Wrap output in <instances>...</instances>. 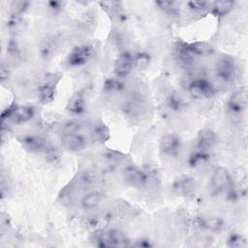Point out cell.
<instances>
[{
    "instance_id": "3957f363",
    "label": "cell",
    "mask_w": 248,
    "mask_h": 248,
    "mask_svg": "<svg viewBox=\"0 0 248 248\" xmlns=\"http://www.w3.org/2000/svg\"><path fill=\"white\" fill-rule=\"evenodd\" d=\"M96 245L99 247H115L128 246V239L123 233L116 230L98 231L93 235Z\"/></svg>"
},
{
    "instance_id": "4316f807",
    "label": "cell",
    "mask_w": 248,
    "mask_h": 248,
    "mask_svg": "<svg viewBox=\"0 0 248 248\" xmlns=\"http://www.w3.org/2000/svg\"><path fill=\"white\" fill-rule=\"evenodd\" d=\"M124 88V84L118 78H108L104 83V89L108 93H118Z\"/></svg>"
},
{
    "instance_id": "7a4b0ae2",
    "label": "cell",
    "mask_w": 248,
    "mask_h": 248,
    "mask_svg": "<svg viewBox=\"0 0 248 248\" xmlns=\"http://www.w3.org/2000/svg\"><path fill=\"white\" fill-rule=\"evenodd\" d=\"M189 95L196 100L209 99L215 95L213 84L204 78H193L187 82Z\"/></svg>"
},
{
    "instance_id": "f546056e",
    "label": "cell",
    "mask_w": 248,
    "mask_h": 248,
    "mask_svg": "<svg viewBox=\"0 0 248 248\" xmlns=\"http://www.w3.org/2000/svg\"><path fill=\"white\" fill-rule=\"evenodd\" d=\"M188 8L195 12H202L204 10L209 9L210 3L208 2H202V1H191L187 3Z\"/></svg>"
},
{
    "instance_id": "6da1fadb",
    "label": "cell",
    "mask_w": 248,
    "mask_h": 248,
    "mask_svg": "<svg viewBox=\"0 0 248 248\" xmlns=\"http://www.w3.org/2000/svg\"><path fill=\"white\" fill-rule=\"evenodd\" d=\"M233 180L230 170L225 167H217L210 177L209 191L212 195H220L227 192L232 185Z\"/></svg>"
},
{
    "instance_id": "8992f818",
    "label": "cell",
    "mask_w": 248,
    "mask_h": 248,
    "mask_svg": "<svg viewBox=\"0 0 248 248\" xmlns=\"http://www.w3.org/2000/svg\"><path fill=\"white\" fill-rule=\"evenodd\" d=\"M216 77L225 83L232 82L236 76V65L234 59L230 55L221 56L215 64Z\"/></svg>"
},
{
    "instance_id": "5b68a950",
    "label": "cell",
    "mask_w": 248,
    "mask_h": 248,
    "mask_svg": "<svg viewBox=\"0 0 248 248\" xmlns=\"http://www.w3.org/2000/svg\"><path fill=\"white\" fill-rule=\"evenodd\" d=\"M94 55V47L90 44H81L75 46L67 56V64L70 67H79L89 62Z\"/></svg>"
},
{
    "instance_id": "2e32d148",
    "label": "cell",
    "mask_w": 248,
    "mask_h": 248,
    "mask_svg": "<svg viewBox=\"0 0 248 248\" xmlns=\"http://www.w3.org/2000/svg\"><path fill=\"white\" fill-rule=\"evenodd\" d=\"M173 188L179 195L184 197H191L195 193L196 182L191 176L182 175L174 181Z\"/></svg>"
},
{
    "instance_id": "9c48e42d",
    "label": "cell",
    "mask_w": 248,
    "mask_h": 248,
    "mask_svg": "<svg viewBox=\"0 0 248 248\" xmlns=\"http://www.w3.org/2000/svg\"><path fill=\"white\" fill-rule=\"evenodd\" d=\"M181 139L173 133H167L160 140L161 152L168 157H176L181 150Z\"/></svg>"
},
{
    "instance_id": "f1b7e54d",
    "label": "cell",
    "mask_w": 248,
    "mask_h": 248,
    "mask_svg": "<svg viewBox=\"0 0 248 248\" xmlns=\"http://www.w3.org/2000/svg\"><path fill=\"white\" fill-rule=\"evenodd\" d=\"M29 6L30 3L28 1H14L12 2L11 8L13 9V14L22 16V14L29 9Z\"/></svg>"
},
{
    "instance_id": "4dcf8cb0",
    "label": "cell",
    "mask_w": 248,
    "mask_h": 248,
    "mask_svg": "<svg viewBox=\"0 0 248 248\" xmlns=\"http://www.w3.org/2000/svg\"><path fill=\"white\" fill-rule=\"evenodd\" d=\"M7 51L9 52V54L15 58H18L21 55V50L20 47L18 46V44L16 43V41L11 40L8 44V47H7Z\"/></svg>"
},
{
    "instance_id": "cb8c5ba5",
    "label": "cell",
    "mask_w": 248,
    "mask_h": 248,
    "mask_svg": "<svg viewBox=\"0 0 248 248\" xmlns=\"http://www.w3.org/2000/svg\"><path fill=\"white\" fill-rule=\"evenodd\" d=\"M189 44H190V47H191L192 51L194 52V54L196 55V57L210 55L214 50L212 45H210L207 42H194V43H189Z\"/></svg>"
},
{
    "instance_id": "9a60e30c",
    "label": "cell",
    "mask_w": 248,
    "mask_h": 248,
    "mask_svg": "<svg viewBox=\"0 0 248 248\" xmlns=\"http://www.w3.org/2000/svg\"><path fill=\"white\" fill-rule=\"evenodd\" d=\"M211 163V154L209 151L197 149L192 152L188 159V164L191 168L196 170H202Z\"/></svg>"
},
{
    "instance_id": "d6986e66",
    "label": "cell",
    "mask_w": 248,
    "mask_h": 248,
    "mask_svg": "<svg viewBox=\"0 0 248 248\" xmlns=\"http://www.w3.org/2000/svg\"><path fill=\"white\" fill-rule=\"evenodd\" d=\"M105 200L104 193L100 191H91L86 193L80 200L79 203L83 209L97 208Z\"/></svg>"
},
{
    "instance_id": "1f68e13d",
    "label": "cell",
    "mask_w": 248,
    "mask_h": 248,
    "mask_svg": "<svg viewBox=\"0 0 248 248\" xmlns=\"http://www.w3.org/2000/svg\"><path fill=\"white\" fill-rule=\"evenodd\" d=\"M48 8L53 11V12H58L61 10V8L63 7V3L59 2V1H50L47 3Z\"/></svg>"
},
{
    "instance_id": "d4e9b609",
    "label": "cell",
    "mask_w": 248,
    "mask_h": 248,
    "mask_svg": "<svg viewBox=\"0 0 248 248\" xmlns=\"http://www.w3.org/2000/svg\"><path fill=\"white\" fill-rule=\"evenodd\" d=\"M151 62V58L149 53L145 51H140L134 54V69H138L139 71L145 70Z\"/></svg>"
},
{
    "instance_id": "277c9868",
    "label": "cell",
    "mask_w": 248,
    "mask_h": 248,
    "mask_svg": "<svg viewBox=\"0 0 248 248\" xmlns=\"http://www.w3.org/2000/svg\"><path fill=\"white\" fill-rule=\"evenodd\" d=\"M35 115V109L31 106L11 105L2 112V120L8 119L16 124H23L30 121Z\"/></svg>"
},
{
    "instance_id": "e0dca14e",
    "label": "cell",
    "mask_w": 248,
    "mask_h": 248,
    "mask_svg": "<svg viewBox=\"0 0 248 248\" xmlns=\"http://www.w3.org/2000/svg\"><path fill=\"white\" fill-rule=\"evenodd\" d=\"M199 227L209 232H219L225 227V222L218 216H202L198 220Z\"/></svg>"
},
{
    "instance_id": "d6a6232c",
    "label": "cell",
    "mask_w": 248,
    "mask_h": 248,
    "mask_svg": "<svg viewBox=\"0 0 248 248\" xmlns=\"http://www.w3.org/2000/svg\"><path fill=\"white\" fill-rule=\"evenodd\" d=\"M0 75H1V81L2 82H4L5 80H7L9 78V77H10V70H9L8 66H5L4 64H2Z\"/></svg>"
},
{
    "instance_id": "4fadbf2b",
    "label": "cell",
    "mask_w": 248,
    "mask_h": 248,
    "mask_svg": "<svg viewBox=\"0 0 248 248\" xmlns=\"http://www.w3.org/2000/svg\"><path fill=\"white\" fill-rule=\"evenodd\" d=\"M173 54L176 60L184 66L192 65L197 58L190 47V44L183 41H178L175 44Z\"/></svg>"
},
{
    "instance_id": "484cf974",
    "label": "cell",
    "mask_w": 248,
    "mask_h": 248,
    "mask_svg": "<svg viewBox=\"0 0 248 248\" xmlns=\"http://www.w3.org/2000/svg\"><path fill=\"white\" fill-rule=\"evenodd\" d=\"M155 4L162 11L171 15H174L177 12H179V8H180V3L174 2V1H156Z\"/></svg>"
},
{
    "instance_id": "5bb4252c",
    "label": "cell",
    "mask_w": 248,
    "mask_h": 248,
    "mask_svg": "<svg viewBox=\"0 0 248 248\" xmlns=\"http://www.w3.org/2000/svg\"><path fill=\"white\" fill-rule=\"evenodd\" d=\"M19 140L22 146L31 152L46 151V149L47 148V143L46 142V140L39 136L26 135L21 137Z\"/></svg>"
},
{
    "instance_id": "30bf717a",
    "label": "cell",
    "mask_w": 248,
    "mask_h": 248,
    "mask_svg": "<svg viewBox=\"0 0 248 248\" xmlns=\"http://www.w3.org/2000/svg\"><path fill=\"white\" fill-rule=\"evenodd\" d=\"M134 69V54L123 51L116 57L113 63V71L117 78H122L129 76Z\"/></svg>"
},
{
    "instance_id": "52a82bcc",
    "label": "cell",
    "mask_w": 248,
    "mask_h": 248,
    "mask_svg": "<svg viewBox=\"0 0 248 248\" xmlns=\"http://www.w3.org/2000/svg\"><path fill=\"white\" fill-rule=\"evenodd\" d=\"M122 178L124 182L135 189H143L147 186V173L137 166H127L122 171Z\"/></svg>"
},
{
    "instance_id": "ac0fdd59",
    "label": "cell",
    "mask_w": 248,
    "mask_h": 248,
    "mask_svg": "<svg viewBox=\"0 0 248 248\" xmlns=\"http://www.w3.org/2000/svg\"><path fill=\"white\" fill-rule=\"evenodd\" d=\"M55 97V82L46 79L38 87V98L42 104H48Z\"/></svg>"
},
{
    "instance_id": "8fae6325",
    "label": "cell",
    "mask_w": 248,
    "mask_h": 248,
    "mask_svg": "<svg viewBox=\"0 0 248 248\" xmlns=\"http://www.w3.org/2000/svg\"><path fill=\"white\" fill-rule=\"evenodd\" d=\"M61 144L71 152H79L86 147V140L76 132H66L61 137Z\"/></svg>"
},
{
    "instance_id": "603a6c76",
    "label": "cell",
    "mask_w": 248,
    "mask_h": 248,
    "mask_svg": "<svg viewBox=\"0 0 248 248\" xmlns=\"http://www.w3.org/2000/svg\"><path fill=\"white\" fill-rule=\"evenodd\" d=\"M91 137L94 141H96L98 143H103L108 140L109 130L103 123L95 124L91 130Z\"/></svg>"
},
{
    "instance_id": "7402d4cb",
    "label": "cell",
    "mask_w": 248,
    "mask_h": 248,
    "mask_svg": "<svg viewBox=\"0 0 248 248\" xmlns=\"http://www.w3.org/2000/svg\"><path fill=\"white\" fill-rule=\"evenodd\" d=\"M234 7V2L232 1H218L210 3L209 12L215 16H225L228 15Z\"/></svg>"
},
{
    "instance_id": "7c38bea8",
    "label": "cell",
    "mask_w": 248,
    "mask_h": 248,
    "mask_svg": "<svg viewBox=\"0 0 248 248\" xmlns=\"http://www.w3.org/2000/svg\"><path fill=\"white\" fill-rule=\"evenodd\" d=\"M218 142V136L216 132L211 128L202 129L197 136V149L210 151Z\"/></svg>"
},
{
    "instance_id": "44dd1931",
    "label": "cell",
    "mask_w": 248,
    "mask_h": 248,
    "mask_svg": "<svg viewBox=\"0 0 248 248\" xmlns=\"http://www.w3.org/2000/svg\"><path fill=\"white\" fill-rule=\"evenodd\" d=\"M167 105L170 109L174 111H180L187 107L188 102L181 93L172 91L167 97Z\"/></svg>"
},
{
    "instance_id": "ba28073f",
    "label": "cell",
    "mask_w": 248,
    "mask_h": 248,
    "mask_svg": "<svg viewBox=\"0 0 248 248\" xmlns=\"http://www.w3.org/2000/svg\"><path fill=\"white\" fill-rule=\"evenodd\" d=\"M248 97L247 89L245 87L235 90L228 99L227 110L231 115H241L247 108Z\"/></svg>"
},
{
    "instance_id": "83f0119b",
    "label": "cell",
    "mask_w": 248,
    "mask_h": 248,
    "mask_svg": "<svg viewBox=\"0 0 248 248\" xmlns=\"http://www.w3.org/2000/svg\"><path fill=\"white\" fill-rule=\"evenodd\" d=\"M227 244L230 247H236V248H241V247H246L247 246V241L246 238L239 233H232L227 240Z\"/></svg>"
},
{
    "instance_id": "ffe728a7",
    "label": "cell",
    "mask_w": 248,
    "mask_h": 248,
    "mask_svg": "<svg viewBox=\"0 0 248 248\" xmlns=\"http://www.w3.org/2000/svg\"><path fill=\"white\" fill-rule=\"evenodd\" d=\"M85 108H86L85 98L82 95V93H80V92L74 93L70 97V99L66 105V109L73 114H80V113L84 112Z\"/></svg>"
}]
</instances>
